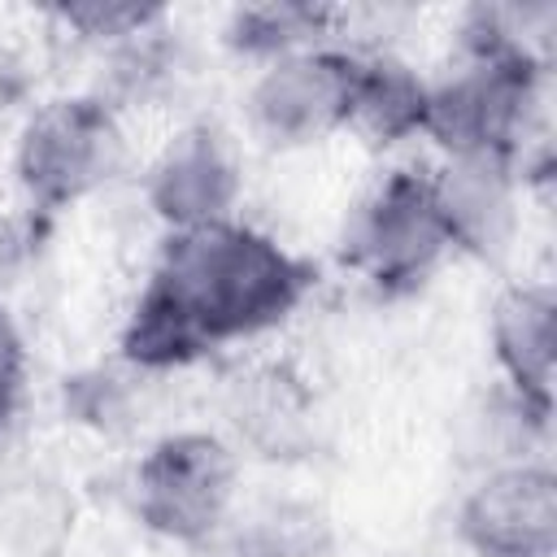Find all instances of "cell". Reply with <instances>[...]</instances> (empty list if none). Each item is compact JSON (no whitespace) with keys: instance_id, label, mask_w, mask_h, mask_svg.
Wrapping results in <instances>:
<instances>
[{"instance_id":"obj_3","label":"cell","mask_w":557,"mask_h":557,"mask_svg":"<svg viewBox=\"0 0 557 557\" xmlns=\"http://www.w3.org/2000/svg\"><path fill=\"white\" fill-rule=\"evenodd\" d=\"M448 252L431 178L392 170L344 222L339 261L357 270L379 296H409Z\"/></svg>"},{"instance_id":"obj_7","label":"cell","mask_w":557,"mask_h":557,"mask_svg":"<svg viewBox=\"0 0 557 557\" xmlns=\"http://www.w3.org/2000/svg\"><path fill=\"white\" fill-rule=\"evenodd\" d=\"M431 200L448 248L500 261L518 231V165L505 157H448L431 178Z\"/></svg>"},{"instance_id":"obj_15","label":"cell","mask_w":557,"mask_h":557,"mask_svg":"<svg viewBox=\"0 0 557 557\" xmlns=\"http://www.w3.org/2000/svg\"><path fill=\"white\" fill-rule=\"evenodd\" d=\"M22 374H26V348H22V335L9 318V309L0 305V431L9 426V418L17 409Z\"/></svg>"},{"instance_id":"obj_9","label":"cell","mask_w":557,"mask_h":557,"mask_svg":"<svg viewBox=\"0 0 557 557\" xmlns=\"http://www.w3.org/2000/svg\"><path fill=\"white\" fill-rule=\"evenodd\" d=\"M492 352L509 383V400L535 431L553 418V361H557V300L544 283H513L492 305Z\"/></svg>"},{"instance_id":"obj_1","label":"cell","mask_w":557,"mask_h":557,"mask_svg":"<svg viewBox=\"0 0 557 557\" xmlns=\"http://www.w3.org/2000/svg\"><path fill=\"white\" fill-rule=\"evenodd\" d=\"M313 278L318 270L305 257L235 218L170 231L122 326V357L135 370L191 366L218 344L278 326Z\"/></svg>"},{"instance_id":"obj_11","label":"cell","mask_w":557,"mask_h":557,"mask_svg":"<svg viewBox=\"0 0 557 557\" xmlns=\"http://www.w3.org/2000/svg\"><path fill=\"white\" fill-rule=\"evenodd\" d=\"M426 83L396 57H357L352 74V109L348 126L370 144H400L422 135L426 117Z\"/></svg>"},{"instance_id":"obj_5","label":"cell","mask_w":557,"mask_h":557,"mask_svg":"<svg viewBox=\"0 0 557 557\" xmlns=\"http://www.w3.org/2000/svg\"><path fill=\"white\" fill-rule=\"evenodd\" d=\"M357 57L339 48H305L261 70L248 91L257 131L278 148L318 144L348 126Z\"/></svg>"},{"instance_id":"obj_12","label":"cell","mask_w":557,"mask_h":557,"mask_svg":"<svg viewBox=\"0 0 557 557\" xmlns=\"http://www.w3.org/2000/svg\"><path fill=\"white\" fill-rule=\"evenodd\" d=\"M335 9L326 4H300V0H270L235 9L226 22V44L244 57H261L265 65L305 48H318L313 39L331 26Z\"/></svg>"},{"instance_id":"obj_14","label":"cell","mask_w":557,"mask_h":557,"mask_svg":"<svg viewBox=\"0 0 557 557\" xmlns=\"http://www.w3.org/2000/svg\"><path fill=\"white\" fill-rule=\"evenodd\" d=\"M326 540V522L313 509H292L278 505L248 527V548L252 557H313Z\"/></svg>"},{"instance_id":"obj_10","label":"cell","mask_w":557,"mask_h":557,"mask_svg":"<svg viewBox=\"0 0 557 557\" xmlns=\"http://www.w3.org/2000/svg\"><path fill=\"white\" fill-rule=\"evenodd\" d=\"M313 418V396L292 366H261L231 392V422L239 440L270 461L309 457Z\"/></svg>"},{"instance_id":"obj_6","label":"cell","mask_w":557,"mask_h":557,"mask_svg":"<svg viewBox=\"0 0 557 557\" xmlns=\"http://www.w3.org/2000/svg\"><path fill=\"white\" fill-rule=\"evenodd\" d=\"M457 535L474 557H553L557 479L540 461L492 470L457 509Z\"/></svg>"},{"instance_id":"obj_2","label":"cell","mask_w":557,"mask_h":557,"mask_svg":"<svg viewBox=\"0 0 557 557\" xmlns=\"http://www.w3.org/2000/svg\"><path fill=\"white\" fill-rule=\"evenodd\" d=\"M126 161L117 113L100 96L48 100L17 139V183L44 213L70 209L100 191Z\"/></svg>"},{"instance_id":"obj_8","label":"cell","mask_w":557,"mask_h":557,"mask_svg":"<svg viewBox=\"0 0 557 557\" xmlns=\"http://www.w3.org/2000/svg\"><path fill=\"white\" fill-rule=\"evenodd\" d=\"M239 200V170L213 126H187L148 170V205L170 231L226 222Z\"/></svg>"},{"instance_id":"obj_13","label":"cell","mask_w":557,"mask_h":557,"mask_svg":"<svg viewBox=\"0 0 557 557\" xmlns=\"http://www.w3.org/2000/svg\"><path fill=\"white\" fill-rule=\"evenodd\" d=\"M52 17L74 30L78 39H104V44H131L139 35H148L165 9L161 4H131V0H70L57 4Z\"/></svg>"},{"instance_id":"obj_4","label":"cell","mask_w":557,"mask_h":557,"mask_svg":"<svg viewBox=\"0 0 557 557\" xmlns=\"http://www.w3.org/2000/svg\"><path fill=\"white\" fill-rule=\"evenodd\" d=\"M235 453L209 431L161 435L135 466V518L174 544H209L231 513Z\"/></svg>"}]
</instances>
